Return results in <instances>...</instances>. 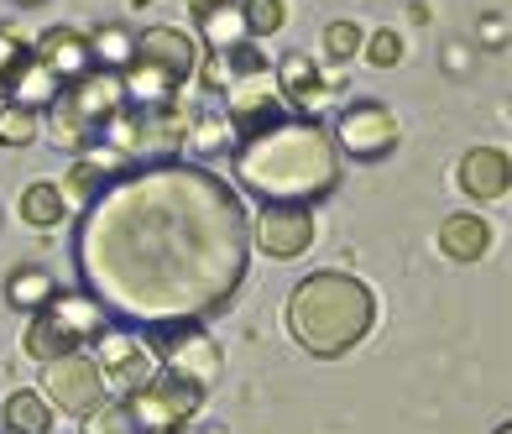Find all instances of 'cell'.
Returning <instances> with one entry per match:
<instances>
[{
    "mask_svg": "<svg viewBox=\"0 0 512 434\" xmlns=\"http://www.w3.org/2000/svg\"><path fill=\"white\" fill-rule=\"evenodd\" d=\"M246 204L199 163H142L84 199L79 288L126 330L204 319L236 299L251 262Z\"/></svg>",
    "mask_w": 512,
    "mask_h": 434,
    "instance_id": "obj_1",
    "label": "cell"
},
{
    "mask_svg": "<svg viewBox=\"0 0 512 434\" xmlns=\"http://www.w3.org/2000/svg\"><path fill=\"white\" fill-rule=\"evenodd\" d=\"M230 173L262 204H314L335 194L340 152H335V136L314 116H283L251 136H236Z\"/></svg>",
    "mask_w": 512,
    "mask_h": 434,
    "instance_id": "obj_2",
    "label": "cell"
},
{
    "mask_svg": "<svg viewBox=\"0 0 512 434\" xmlns=\"http://www.w3.org/2000/svg\"><path fill=\"white\" fill-rule=\"evenodd\" d=\"M371 325H377V299L351 272H314L288 299V335L319 361L356 351Z\"/></svg>",
    "mask_w": 512,
    "mask_h": 434,
    "instance_id": "obj_3",
    "label": "cell"
},
{
    "mask_svg": "<svg viewBox=\"0 0 512 434\" xmlns=\"http://www.w3.org/2000/svg\"><path fill=\"white\" fill-rule=\"evenodd\" d=\"M199 68V42L178 27H152L136 37V53L121 68L126 105H173L183 79Z\"/></svg>",
    "mask_w": 512,
    "mask_h": 434,
    "instance_id": "obj_4",
    "label": "cell"
},
{
    "mask_svg": "<svg viewBox=\"0 0 512 434\" xmlns=\"http://www.w3.org/2000/svg\"><path fill=\"white\" fill-rule=\"evenodd\" d=\"M105 330V309L89 299V293H53V304L48 309H37L32 314V325L27 335H21V346H27L32 361H58L68 351H84V346H95V335Z\"/></svg>",
    "mask_w": 512,
    "mask_h": 434,
    "instance_id": "obj_5",
    "label": "cell"
},
{
    "mask_svg": "<svg viewBox=\"0 0 512 434\" xmlns=\"http://www.w3.org/2000/svg\"><path fill=\"white\" fill-rule=\"evenodd\" d=\"M126 408L136 414V424H142L147 434H183L194 424V414L204 408V387L157 367L136 393H126Z\"/></svg>",
    "mask_w": 512,
    "mask_h": 434,
    "instance_id": "obj_6",
    "label": "cell"
},
{
    "mask_svg": "<svg viewBox=\"0 0 512 434\" xmlns=\"http://www.w3.org/2000/svg\"><path fill=\"white\" fill-rule=\"evenodd\" d=\"M147 335V351L162 372H178V377H189L199 382L204 393L215 387L220 377V346H215V335L204 330V319H183V325H157V330H142Z\"/></svg>",
    "mask_w": 512,
    "mask_h": 434,
    "instance_id": "obj_7",
    "label": "cell"
},
{
    "mask_svg": "<svg viewBox=\"0 0 512 434\" xmlns=\"http://www.w3.org/2000/svg\"><path fill=\"white\" fill-rule=\"evenodd\" d=\"M48 403H58L63 414H95L100 403H110V387L95 367V356L89 351H68L58 361H42V387H37Z\"/></svg>",
    "mask_w": 512,
    "mask_h": 434,
    "instance_id": "obj_8",
    "label": "cell"
},
{
    "mask_svg": "<svg viewBox=\"0 0 512 434\" xmlns=\"http://www.w3.org/2000/svg\"><path fill=\"white\" fill-rule=\"evenodd\" d=\"M330 136H335V152L356 157V163H377V157L398 147V121H392V110L382 100H351Z\"/></svg>",
    "mask_w": 512,
    "mask_h": 434,
    "instance_id": "obj_9",
    "label": "cell"
},
{
    "mask_svg": "<svg viewBox=\"0 0 512 434\" xmlns=\"http://www.w3.org/2000/svg\"><path fill=\"white\" fill-rule=\"evenodd\" d=\"M95 367H100V377H105V387L110 393H136L152 372H157V361H152V351H147V335H136V330H100L95 335Z\"/></svg>",
    "mask_w": 512,
    "mask_h": 434,
    "instance_id": "obj_10",
    "label": "cell"
},
{
    "mask_svg": "<svg viewBox=\"0 0 512 434\" xmlns=\"http://www.w3.org/2000/svg\"><path fill=\"white\" fill-rule=\"evenodd\" d=\"M251 241L267 251V257H304V251L314 246V215L309 204H262V215H256V225H246Z\"/></svg>",
    "mask_w": 512,
    "mask_h": 434,
    "instance_id": "obj_11",
    "label": "cell"
},
{
    "mask_svg": "<svg viewBox=\"0 0 512 434\" xmlns=\"http://www.w3.org/2000/svg\"><path fill=\"white\" fill-rule=\"evenodd\" d=\"M58 100L68 105V116H74L79 126H89V131L100 136V126L126 105V89H121V74H110V68H89L84 79L63 84V95H58Z\"/></svg>",
    "mask_w": 512,
    "mask_h": 434,
    "instance_id": "obj_12",
    "label": "cell"
},
{
    "mask_svg": "<svg viewBox=\"0 0 512 434\" xmlns=\"http://www.w3.org/2000/svg\"><path fill=\"white\" fill-rule=\"evenodd\" d=\"M32 58L48 68V74L58 79V84H74V79H84L89 68H95V53H89V37L84 32H74V27H53V32H42V42L32 48Z\"/></svg>",
    "mask_w": 512,
    "mask_h": 434,
    "instance_id": "obj_13",
    "label": "cell"
},
{
    "mask_svg": "<svg viewBox=\"0 0 512 434\" xmlns=\"http://www.w3.org/2000/svg\"><path fill=\"white\" fill-rule=\"evenodd\" d=\"M512 184V163L502 147H471L460 157V189L471 199H502Z\"/></svg>",
    "mask_w": 512,
    "mask_h": 434,
    "instance_id": "obj_14",
    "label": "cell"
},
{
    "mask_svg": "<svg viewBox=\"0 0 512 434\" xmlns=\"http://www.w3.org/2000/svg\"><path fill=\"white\" fill-rule=\"evenodd\" d=\"M486 246H492V225L481 215H450L439 225V251H445L450 262H481Z\"/></svg>",
    "mask_w": 512,
    "mask_h": 434,
    "instance_id": "obj_15",
    "label": "cell"
},
{
    "mask_svg": "<svg viewBox=\"0 0 512 434\" xmlns=\"http://www.w3.org/2000/svg\"><path fill=\"white\" fill-rule=\"evenodd\" d=\"M272 79H277V95H283V105H298L304 116L324 100V84H319L314 63H309L304 53H288V58H283V68H277Z\"/></svg>",
    "mask_w": 512,
    "mask_h": 434,
    "instance_id": "obj_16",
    "label": "cell"
},
{
    "mask_svg": "<svg viewBox=\"0 0 512 434\" xmlns=\"http://www.w3.org/2000/svg\"><path fill=\"white\" fill-rule=\"evenodd\" d=\"M199 27H204V42H209L215 53H241V48H251L246 16H241V6H230V0H215V6L199 16Z\"/></svg>",
    "mask_w": 512,
    "mask_h": 434,
    "instance_id": "obj_17",
    "label": "cell"
},
{
    "mask_svg": "<svg viewBox=\"0 0 512 434\" xmlns=\"http://www.w3.org/2000/svg\"><path fill=\"white\" fill-rule=\"evenodd\" d=\"M0 424H6V434H53V403L32 387H16L0 408Z\"/></svg>",
    "mask_w": 512,
    "mask_h": 434,
    "instance_id": "obj_18",
    "label": "cell"
},
{
    "mask_svg": "<svg viewBox=\"0 0 512 434\" xmlns=\"http://www.w3.org/2000/svg\"><path fill=\"white\" fill-rule=\"evenodd\" d=\"M53 293H58V278H53L48 267H37V262L16 267L11 278H6V299H11V309L37 314V309H48V304H53Z\"/></svg>",
    "mask_w": 512,
    "mask_h": 434,
    "instance_id": "obj_19",
    "label": "cell"
},
{
    "mask_svg": "<svg viewBox=\"0 0 512 434\" xmlns=\"http://www.w3.org/2000/svg\"><path fill=\"white\" fill-rule=\"evenodd\" d=\"M63 95V84L48 74V68H42L37 58H27V68H21V74H16V84H11V105H21V110H32V116H37V110H48L53 100Z\"/></svg>",
    "mask_w": 512,
    "mask_h": 434,
    "instance_id": "obj_20",
    "label": "cell"
},
{
    "mask_svg": "<svg viewBox=\"0 0 512 434\" xmlns=\"http://www.w3.org/2000/svg\"><path fill=\"white\" fill-rule=\"evenodd\" d=\"M68 215V199L58 184H32L27 194H21V220L37 225V231H53V225H63Z\"/></svg>",
    "mask_w": 512,
    "mask_h": 434,
    "instance_id": "obj_21",
    "label": "cell"
},
{
    "mask_svg": "<svg viewBox=\"0 0 512 434\" xmlns=\"http://www.w3.org/2000/svg\"><path fill=\"white\" fill-rule=\"evenodd\" d=\"M89 53H95V68L121 74V68L131 63V53H136V37H131L126 27H105V32L89 37Z\"/></svg>",
    "mask_w": 512,
    "mask_h": 434,
    "instance_id": "obj_22",
    "label": "cell"
},
{
    "mask_svg": "<svg viewBox=\"0 0 512 434\" xmlns=\"http://www.w3.org/2000/svg\"><path fill=\"white\" fill-rule=\"evenodd\" d=\"M79 434H147V429L136 424V414L126 408V398H121V403H100L95 414H84V429Z\"/></svg>",
    "mask_w": 512,
    "mask_h": 434,
    "instance_id": "obj_23",
    "label": "cell"
},
{
    "mask_svg": "<svg viewBox=\"0 0 512 434\" xmlns=\"http://www.w3.org/2000/svg\"><path fill=\"white\" fill-rule=\"evenodd\" d=\"M27 58H32L27 42H21L16 32H0V100L11 95V84H16L21 68H27Z\"/></svg>",
    "mask_w": 512,
    "mask_h": 434,
    "instance_id": "obj_24",
    "label": "cell"
},
{
    "mask_svg": "<svg viewBox=\"0 0 512 434\" xmlns=\"http://www.w3.org/2000/svg\"><path fill=\"white\" fill-rule=\"evenodd\" d=\"M0 142H6V147L37 142V116H32V110H21V105H6V110H0Z\"/></svg>",
    "mask_w": 512,
    "mask_h": 434,
    "instance_id": "obj_25",
    "label": "cell"
},
{
    "mask_svg": "<svg viewBox=\"0 0 512 434\" xmlns=\"http://www.w3.org/2000/svg\"><path fill=\"white\" fill-rule=\"evenodd\" d=\"M241 16H246L251 37H272L277 27H283V0H246Z\"/></svg>",
    "mask_w": 512,
    "mask_h": 434,
    "instance_id": "obj_26",
    "label": "cell"
},
{
    "mask_svg": "<svg viewBox=\"0 0 512 434\" xmlns=\"http://www.w3.org/2000/svg\"><path fill=\"white\" fill-rule=\"evenodd\" d=\"M324 53H330L335 63L356 58L361 53V27H356V21H335V27H324Z\"/></svg>",
    "mask_w": 512,
    "mask_h": 434,
    "instance_id": "obj_27",
    "label": "cell"
},
{
    "mask_svg": "<svg viewBox=\"0 0 512 434\" xmlns=\"http://www.w3.org/2000/svg\"><path fill=\"white\" fill-rule=\"evenodd\" d=\"M366 58L377 63V68H392V63L403 58V42H398V32H377V37L366 42Z\"/></svg>",
    "mask_w": 512,
    "mask_h": 434,
    "instance_id": "obj_28",
    "label": "cell"
},
{
    "mask_svg": "<svg viewBox=\"0 0 512 434\" xmlns=\"http://www.w3.org/2000/svg\"><path fill=\"white\" fill-rule=\"evenodd\" d=\"M189 6H194V16H204L209 6H215V0H189Z\"/></svg>",
    "mask_w": 512,
    "mask_h": 434,
    "instance_id": "obj_29",
    "label": "cell"
},
{
    "mask_svg": "<svg viewBox=\"0 0 512 434\" xmlns=\"http://www.w3.org/2000/svg\"><path fill=\"white\" fill-rule=\"evenodd\" d=\"M16 6H42V0H16Z\"/></svg>",
    "mask_w": 512,
    "mask_h": 434,
    "instance_id": "obj_30",
    "label": "cell"
},
{
    "mask_svg": "<svg viewBox=\"0 0 512 434\" xmlns=\"http://www.w3.org/2000/svg\"><path fill=\"white\" fill-rule=\"evenodd\" d=\"M199 434H225V429H199Z\"/></svg>",
    "mask_w": 512,
    "mask_h": 434,
    "instance_id": "obj_31",
    "label": "cell"
},
{
    "mask_svg": "<svg viewBox=\"0 0 512 434\" xmlns=\"http://www.w3.org/2000/svg\"><path fill=\"white\" fill-rule=\"evenodd\" d=\"M497 434H512V429H507V424H502V429H497Z\"/></svg>",
    "mask_w": 512,
    "mask_h": 434,
    "instance_id": "obj_32",
    "label": "cell"
}]
</instances>
